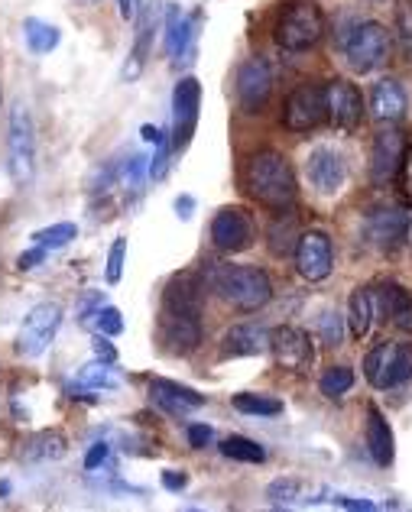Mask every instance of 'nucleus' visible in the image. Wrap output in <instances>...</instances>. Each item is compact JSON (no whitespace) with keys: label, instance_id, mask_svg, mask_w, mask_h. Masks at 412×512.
<instances>
[{"label":"nucleus","instance_id":"c756f323","mask_svg":"<svg viewBox=\"0 0 412 512\" xmlns=\"http://www.w3.org/2000/svg\"><path fill=\"white\" fill-rule=\"evenodd\" d=\"M221 454L231 457V461H241V464H263L267 461V448L254 438H244V435H231L221 441Z\"/></svg>","mask_w":412,"mask_h":512},{"label":"nucleus","instance_id":"4468645a","mask_svg":"<svg viewBox=\"0 0 412 512\" xmlns=\"http://www.w3.org/2000/svg\"><path fill=\"white\" fill-rule=\"evenodd\" d=\"M296 269L309 282H322L331 276V269H335V247H331V237L325 231H305L299 237Z\"/></svg>","mask_w":412,"mask_h":512},{"label":"nucleus","instance_id":"4d7b16f0","mask_svg":"<svg viewBox=\"0 0 412 512\" xmlns=\"http://www.w3.org/2000/svg\"><path fill=\"white\" fill-rule=\"evenodd\" d=\"M78 4H88L91 7V4H98V0H78Z\"/></svg>","mask_w":412,"mask_h":512},{"label":"nucleus","instance_id":"6e6552de","mask_svg":"<svg viewBox=\"0 0 412 512\" xmlns=\"http://www.w3.org/2000/svg\"><path fill=\"white\" fill-rule=\"evenodd\" d=\"M328 117L325 107V88L305 82L299 88L289 91V98L283 104V124L292 133H309L315 127H322Z\"/></svg>","mask_w":412,"mask_h":512},{"label":"nucleus","instance_id":"c9c22d12","mask_svg":"<svg viewBox=\"0 0 412 512\" xmlns=\"http://www.w3.org/2000/svg\"><path fill=\"white\" fill-rule=\"evenodd\" d=\"M318 386H322V393L328 399H338L354 386V370L351 367H331V370L322 373V383H318Z\"/></svg>","mask_w":412,"mask_h":512},{"label":"nucleus","instance_id":"6e6d98bb","mask_svg":"<svg viewBox=\"0 0 412 512\" xmlns=\"http://www.w3.org/2000/svg\"><path fill=\"white\" fill-rule=\"evenodd\" d=\"M10 493V483H0V496H7Z\"/></svg>","mask_w":412,"mask_h":512},{"label":"nucleus","instance_id":"423d86ee","mask_svg":"<svg viewBox=\"0 0 412 512\" xmlns=\"http://www.w3.org/2000/svg\"><path fill=\"white\" fill-rule=\"evenodd\" d=\"M344 59L354 72L370 75L387 65L390 59V30L383 23H357L354 30L344 36Z\"/></svg>","mask_w":412,"mask_h":512},{"label":"nucleus","instance_id":"5fc2aeb1","mask_svg":"<svg viewBox=\"0 0 412 512\" xmlns=\"http://www.w3.org/2000/svg\"><path fill=\"white\" fill-rule=\"evenodd\" d=\"M143 140H150V143H159V140H166V130H159V127H150V124H146L143 130Z\"/></svg>","mask_w":412,"mask_h":512},{"label":"nucleus","instance_id":"a18cd8bd","mask_svg":"<svg viewBox=\"0 0 412 512\" xmlns=\"http://www.w3.org/2000/svg\"><path fill=\"white\" fill-rule=\"evenodd\" d=\"M166 172H169V143L159 140L156 143V156H153V163H150V179H163Z\"/></svg>","mask_w":412,"mask_h":512},{"label":"nucleus","instance_id":"f8f14e48","mask_svg":"<svg viewBox=\"0 0 412 512\" xmlns=\"http://www.w3.org/2000/svg\"><path fill=\"white\" fill-rule=\"evenodd\" d=\"M205 276L202 273H176L163 289V315L202 318L205 308Z\"/></svg>","mask_w":412,"mask_h":512},{"label":"nucleus","instance_id":"72a5a7b5","mask_svg":"<svg viewBox=\"0 0 412 512\" xmlns=\"http://www.w3.org/2000/svg\"><path fill=\"white\" fill-rule=\"evenodd\" d=\"M75 237H78V227L72 221H62V224H52V227H43V231H36L33 244L43 247V250H62V247H69Z\"/></svg>","mask_w":412,"mask_h":512},{"label":"nucleus","instance_id":"5701e85b","mask_svg":"<svg viewBox=\"0 0 412 512\" xmlns=\"http://www.w3.org/2000/svg\"><path fill=\"white\" fill-rule=\"evenodd\" d=\"M224 357H254L270 350V331L263 325H234L224 334Z\"/></svg>","mask_w":412,"mask_h":512},{"label":"nucleus","instance_id":"49530a36","mask_svg":"<svg viewBox=\"0 0 412 512\" xmlns=\"http://www.w3.org/2000/svg\"><path fill=\"white\" fill-rule=\"evenodd\" d=\"M185 435H189V444H192L195 451H202V448H208V441L215 438V431H211V425L195 422V425L185 428Z\"/></svg>","mask_w":412,"mask_h":512},{"label":"nucleus","instance_id":"7c9ffc66","mask_svg":"<svg viewBox=\"0 0 412 512\" xmlns=\"http://www.w3.org/2000/svg\"><path fill=\"white\" fill-rule=\"evenodd\" d=\"M23 33H26V46H30L36 56H46V52L56 49L59 39H62V33L56 30V26L36 20V17H30L23 23Z\"/></svg>","mask_w":412,"mask_h":512},{"label":"nucleus","instance_id":"e433bc0d","mask_svg":"<svg viewBox=\"0 0 412 512\" xmlns=\"http://www.w3.org/2000/svg\"><path fill=\"white\" fill-rule=\"evenodd\" d=\"M396 39H400L403 59L412 65V0H403L396 10Z\"/></svg>","mask_w":412,"mask_h":512},{"label":"nucleus","instance_id":"bb28decb","mask_svg":"<svg viewBox=\"0 0 412 512\" xmlns=\"http://www.w3.org/2000/svg\"><path fill=\"white\" fill-rule=\"evenodd\" d=\"M192 17H185L179 4H166V52L172 59H182L192 43Z\"/></svg>","mask_w":412,"mask_h":512},{"label":"nucleus","instance_id":"8fccbe9b","mask_svg":"<svg viewBox=\"0 0 412 512\" xmlns=\"http://www.w3.org/2000/svg\"><path fill=\"white\" fill-rule=\"evenodd\" d=\"M163 487L169 493H182L185 487H189V474H182V470H166V474H163Z\"/></svg>","mask_w":412,"mask_h":512},{"label":"nucleus","instance_id":"393cba45","mask_svg":"<svg viewBox=\"0 0 412 512\" xmlns=\"http://www.w3.org/2000/svg\"><path fill=\"white\" fill-rule=\"evenodd\" d=\"M374 315H377V299H374V289L367 286H357L348 299V325H351V338L354 341H364L370 328H374Z\"/></svg>","mask_w":412,"mask_h":512},{"label":"nucleus","instance_id":"2f4dec72","mask_svg":"<svg viewBox=\"0 0 412 512\" xmlns=\"http://www.w3.org/2000/svg\"><path fill=\"white\" fill-rule=\"evenodd\" d=\"M231 406L244 415H260V419H273V415L283 412V402L273 396H260V393H237L231 396Z\"/></svg>","mask_w":412,"mask_h":512},{"label":"nucleus","instance_id":"a211bd4d","mask_svg":"<svg viewBox=\"0 0 412 512\" xmlns=\"http://www.w3.org/2000/svg\"><path fill=\"white\" fill-rule=\"evenodd\" d=\"M403 150H406V140L403 133L390 124V130H380L374 137V153H370V179L374 185H390L396 179L403 163Z\"/></svg>","mask_w":412,"mask_h":512},{"label":"nucleus","instance_id":"6ab92c4d","mask_svg":"<svg viewBox=\"0 0 412 512\" xmlns=\"http://www.w3.org/2000/svg\"><path fill=\"white\" fill-rule=\"evenodd\" d=\"M159 341L169 354H192L202 344V318H185V315H163L159 318Z\"/></svg>","mask_w":412,"mask_h":512},{"label":"nucleus","instance_id":"c85d7f7f","mask_svg":"<svg viewBox=\"0 0 412 512\" xmlns=\"http://www.w3.org/2000/svg\"><path fill=\"white\" fill-rule=\"evenodd\" d=\"M270 250H273V256H292L296 253V247H299V221L292 218L289 211H283V218L279 221H273V227H270Z\"/></svg>","mask_w":412,"mask_h":512},{"label":"nucleus","instance_id":"f704fd0d","mask_svg":"<svg viewBox=\"0 0 412 512\" xmlns=\"http://www.w3.org/2000/svg\"><path fill=\"white\" fill-rule=\"evenodd\" d=\"M78 383L88 386V389H117V376L111 370V363L95 360V363H85L78 370Z\"/></svg>","mask_w":412,"mask_h":512},{"label":"nucleus","instance_id":"864d4df0","mask_svg":"<svg viewBox=\"0 0 412 512\" xmlns=\"http://www.w3.org/2000/svg\"><path fill=\"white\" fill-rule=\"evenodd\" d=\"M117 4H121V17H124V20H137L140 0H117Z\"/></svg>","mask_w":412,"mask_h":512},{"label":"nucleus","instance_id":"473e14b6","mask_svg":"<svg viewBox=\"0 0 412 512\" xmlns=\"http://www.w3.org/2000/svg\"><path fill=\"white\" fill-rule=\"evenodd\" d=\"M305 483L296 480V477H283V480H273L270 483V490H267V500L270 506L276 509H286V506H299L305 503Z\"/></svg>","mask_w":412,"mask_h":512},{"label":"nucleus","instance_id":"1a4fd4ad","mask_svg":"<svg viewBox=\"0 0 412 512\" xmlns=\"http://www.w3.org/2000/svg\"><path fill=\"white\" fill-rule=\"evenodd\" d=\"M198 107H202V85L198 78L185 75L172 91V150H189L198 127Z\"/></svg>","mask_w":412,"mask_h":512},{"label":"nucleus","instance_id":"a19ab883","mask_svg":"<svg viewBox=\"0 0 412 512\" xmlns=\"http://www.w3.org/2000/svg\"><path fill=\"white\" fill-rule=\"evenodd\" d=\"M143 172H150V159H146L143 153H137V156H130V163L124 166V179H127V185H140L143 182Z\"/></svg>","mask_w":412,"mask_h":512},{"label":"nucleus","instance_id":"2eb2a0df","mask_svg":"<svg viewBox=\"0 0 412 512\" xmlns=\"http://www.w3.org/2000/svg\"><path fill=\"white\" fill-rule=\"evenodd\" d=\"M211 244L224 253H241L254 247V221L241 208H221L211 221Z\"/></svg>","mask_w":412,"mask_h":512},{"label":"nucleus","instance_id":"f03ea898","mask_svg":"<svg viewBox=\"0 0 412 512\" xmlns=\"http://www.w3.org/2000/svg\"><path fill=\"white\" fill-rule=\"evenodd\" d=\"M205 286L228 302L237 312H260L273 299V282L260 266H237V263H208Z\"/></svg>","mask_w":412,"mask_h":512},{"label":"nucleus","instance_id":"412c9836","mask_svg":"<svg viewBox=\"0 0 412 512\" xmlns=\"http://www.w3.org/2000/svg\"><path fill=\"white\" fill-rule=\"evenodd\" d=\"M406 111H409L406 88L396 78H383V82L374 85V91H370V117L377 124H400Z\"/></svg>","mask_w":412,"mask_h":512},{"label":"nucleus","instance_id":"a878e982","mask_svg":"<svg viewBox=\"0 0 412 512\" xmlns=\"http://www.w3.org/2000/svg\"><path fill=\"white\" fill-rule=\"evenodd\" d=\"M380 299H383V312H387L390 325L412 334V292L403 289L400 282H387Z\"/></svg>","mask_w":412,"mask_h":512},{"label":"nucleus","instance_id":"4be33fe9","mask_svg":"<svg viewBox=\"0 0 412 512\" xmlns=\"http://www.w3.org/2000/svg\"><path fill=\"white\" fill-rule=\"evenodd\" d=\"M367 451L374 457L377 467H390L393 457H396V438H393V428L387 422L374 402L367 406Z\"/></svg>","mask_w":412,"mask_h":512},{"label":"nucleus","instance_id":"f257e3e1","mask_svg":"<svg viewBox=\"0 0 412 512\" xmlns=\"http://www.w3.org/2000/svg\"><path fill=\"white\" fill-rule=\"evenodd\" d=\"M241 185L257 205L270 211L283 214L296 205V172H292L289 159L276 150H260L254 156H247Z\"/></svg>","mask_w":412,"mask_h":512},{"label":"nucleus","instance_id":"dca6fc26","mask_svg":"<svg viewBox=\"0 0 412 512\" xmlns=\"http://www.w3.org/2000/svg\"><path fill=\"white\" fill-rule=\"evenodd\" d=\"M325 107H328V120L338 130L361 127L364 98H361V91H357V85H351L348 78H335V82L325 85Z\"/></svg>","mask_w":412,"mask_h":512},{"label":"nucleus","instance_id":"4c0bfd02","mask_svg":"<svg viewBox=\"0 0 412 512\" xmlns=\"http://www.w3.org/2000/svg\"><path fill=\"white\" fill-rule=\"evenodd\" d=\"M91 321H95L98 334H104V338H117V334L124 331V315L117 312L114 305H101L95 315H91Z\"/></svg>","mask_w":412,"mask_h":512},{"label":"nucleus","instance_id":"0eeeda50","mask_svg":"<svg viewBox=\"0 0 412 512\" xmlns=\"http://www.w3.org/2000/svg\"><path fill=\"white\" fill-rule=\"evenodd\" d=\"M62 325V305L59 302H39L26 312L20 334H17V354L33 360V357H43L46 347L56 338V331Z\"/></svg>","mask_w":412,"mask_h":512},{"label":"nucleus","instance_id":"c03bdc74","mask_svg":"<svg viewBox=\"0 0 412 512\" xmlns=\"http://www.w3.org/2000/svg\"><path fill=\"white\" fill-rule=\"evenodd\" d=\"M331 503H335L338 509H351V512H374V509H380L374 500H357V496H344V493L331 496Z\"/></svg>","mask_w":412,"mask_h":512},{"label":"nucleus","instance_id":"09e8293b","mask_svg":"<svg viewBox=\"0 0 412 512\" xmlns=\"http://www.w3.org/2000/svg\"><path fill=\"white\" fill-rule=\"evenodd\" d=\"M46 253H49V250H43V247H36V244H33V250L20 253V260H17V269H23V273H26V269H36L39 263L46 260Z\"/></svg>","mask_w":412,"mask_h":512},{"label":"nucleus","instance_id":"9b49d317","mask_svg":"<svg viewBox=\"0 0 412 512\" xmlns=\"http://www.w3.org/2000/svg\"><path fill=\"white\" fill-rule=\"evenodd\" d=\"M364 234L380 253H396L403 247V240L409 234V214L396 205H380L370 208L364 218Z\"/></svg>","mask_w":412,"mask_h":512},{"label":"nucleus","instance_id":"603ef678","mask_svg":"<svg viewBox=\"0 0 412 512\" xmlns=\"http://www.w3.org/2000/svg\"><path fill=\"white\" fill-rule=\"evenodd\" d=\"M192 211H195V198L192 195H179L176 198V214L185 221V218H192Z\"/></svg>","mask_w":412,"mask_h":512},{"label":"nucleus","instance_id":"de8ad7c7","mask_svg":"<svg viewBox=\"0 0 412 512\" xmlns=\"http://www.w3.org/2000/svg\"><path fill=\"white\" fill-rule=\"evenodd\" d=\"M101 305H104V295H101V292H85V295H82V302H78V318H82V321H91V315H95Z\"/></svg>","mask_w":412,"mask_h":512},{"label":"nucleus","instance_id":"58836bf2","mask_svg":"<svg viewBox=\"0 0 412 512\" xmlns=\"http://www.w3.org/2000/svg\"><path fill=\"white\" fill-rule=\"evenodd\" d=\"M124 260H127V237H117L108 250V266H104V279H108V286H117V282H121Z\"/></svg>","mask_w":412,"mask_h":512},{"label":"nucleus","instance_id":"f3484780","mask_svg":"<svg viewBox=\"0 0 412 512\" xmlns=\"http://www.w3.org/2000/svg\"><path fill=\"white\" fill-rule=\"evenodd\" d=\"M305 175H309L312 188H318L322 195H335L348 182V163L331 146H315L309 159H305Z\"/></svg>","mask_w":412,"mask_h":512},{"label":"nucleus","instance_id":"3c124183","mask_svg":"<svg viewBox=\"0 0 412 512\" xmlns=\"http://www.w3.org/2000/svg\"><path fill=\"white\" fill-rule=\"evenodd\" d=\"M91 347H95V357H98V360H104V363H117V350H114V344H111L108 338H104V334H98L95 344H91Z\"/></svg>","mask_w":412,"mask_h":512},{"label":"nucleus","instance_id":"79ce46f5","mask_svg":"<svg viewBox=\"0 0 412 512\" xmlns=\"http://www.w3.org/2000/svg\"><path fill=\"white\" fill-rule=\"evenodd\" d=\"M396 179H400L403 198L412 201V143L403 150V163H400V172H396Z\"/></svg>","mask_w":412,"mask_h":512},{"label":"nucleus","instance_id":"ea45409f","mask_svg":"<svg viewBox=\"0 0 412 512\" xmlns=\"http://www.w3.org/2000/svg\"><path fill=\"white\" fill-rule=\"evenodd\" d=\"M318 334L328 347H341V315L338 312H325L318 321Z\"/></svg>","mask_w":412,"mask_h":512},{"label":"nucleus","instance_id":"ddd939ff","mask_svg":"<svg viewBox=\"0 0 412 512\" xmlns=\"http://www.w3.org/2000/svg\"><path fill=\"white\" fill-rule=\"evenodd\" d=\"M273 94V72L267 59H247L241 69H237V101H241L244 114H260L267 107Z\"/></svg>","mask_w":412,"mask_h":512},{"label":"nucleus","instance_id":"aec40b11","mask_svg":"<svg viewBox=\"0 0 412 512\" xmlns=\"http://www.w3.org/2000/svg\"><path fill=\"white\" fill-rule=\"evenodd\" d=\"M150 399L156 409L169 412L172 419H182L189 409H202L205 406V396L198 393L192 386H182V383H172V380H153L150 383Z\"/></svg>","mask_w":412,"mask_h":512},{"label":"nucleus","instance_id":"39448f33","mask_svg":"<svg viewBox=\"0 0 412 512\" xmlns=\"http://www.w3.org/2000/svg\"><path fill=\"white\" fill-rule=\"evenodd\" d=\"M364 376L374 389H396L412 380V344L380 341L367 350Z\"/></svg>","mask_w":412,"mask_h":512},{"label":"nucleus","instance_id":"20e7f679","mask_svg":"<svg viewBox=\"0 0 412 512\" xmlns=\"http://www.w3.org/2000/svg\"><path fill=\"white\" fill-rule=\"evenodd\" d=\"M36 169V127L33 114L23 101L10 107L7 117V172L13 185H26Z\"/></svg>","mask_w":412,"mask_h":512},{"label":"nucleus","instance_id":"cd10ccee","mask_svg":"<svg viewBox=\"0 0 412 512\" xmlns=\"http://www.w3.org/2000/svg\"><path fill=\"white\" fill-rule=\"evenodd\" d=\"M156 4H150L143 13H137V46L134 52H130V62H127V69L124 75L127 78H137L140 69H143V62H146V52H150V39H153V26H156Z\"/></svg>","mask_w":412,"mask_h":512},{"label":"nucleus","instance_id":"37998d69","mask_svg":"<svg viewBox=\"0 0 412 512\" xmlns=\"http://www.w3.org/2000/svg\"><path fill=\"white\" fill-rule=\"evenodd\" d=\"M108 457H111V444L108 441H95L91 444V451L85 454V470H98L108 464Z\"/></svg>","mask_w":412,"mask_h":512},{"label":"nucleus","instance_id":"7ed1b4c3","mask_svg":"<svg viewBox=\"0 0 412 512\" xmlns=\"http://www.w3.org/2000/svg\"><path fill=\"white\" fill-rule=\"evenodd\" d=\"M276 43L286 52H309L325 36V13L312 0H292L279 10L273 26Z\"/></svg>","mask_w":412,"mask_h":512},{"label":"nucleus","instance_id":"b1692460","mask_svg":"<svg viewBox=\"0 0 412 512\" xmlns=\"http://www.w3.org/2000/svg\"><path fill=\"white\" fill-rule=\"evenodd\" d=\"M69 454V438L62 435L59 428H46V431H36V435L26 438L23 444V461H59V457Z\"/></svg>","mask_w":412,"mask_h":512},{"label":"nucleus","instance_id":"9d476101","mask_svg":"<svg viewBox=\"0 0 412 512\" xmlns=\"http://www.w3.org/2000/svg\"><path fill=\"white\" fill-rule=\"evenodd\" d=\"M270 350H273L279 367L289 373H309L315 363L312 334L296 325H283V328L270 331Z\"/></svg>","mask_w":412,"mask_h":512}]
</instances>
